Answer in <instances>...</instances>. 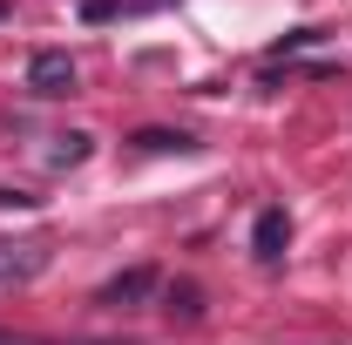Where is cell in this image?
<instances>
[{"instance_id":"cell-3","label":"cell","mask_w":352,"mask_h":345,"mask_svg":"<svg viewBox=\"0 0 352 345\" xmlns=\"http://www.w3.org/2000/svg\"><path fill=\"white\" fill-rule=\"evenodd\" d=\"M156 291V271H129V278H116V285H102V304H135Z\"/></svg>"},{"instance_id":"cell-4","label":"cell","mask_w":352,"mask_h":345,"mask_svg":"<svg viewBox=\"0 0 352 345\" xmlns=\"http://www.w3.org/2000/svg\"><path fill=\"white\" fill-rule=\"evenodd\" d=\"M135 149H149V156H170V149H176V156H183V149H197V142H190L183 129H142Z\"/></svg>"},{"instance_id":"cell-6","label":"cell","mask_w":352,"mask_h":345,"mask_svg":"<svg viewBox=\"0 0 352 345\" xmlns=\"http://www.w3.org/2000/svg\"><path fill=\"white\" fill-rule=\"evenodd\" d=\"M0 345H14V339H0Z\"/></svg>"},{"instance_id":"cell-5","label":"cell","mask_w":352,"mask_h":345,"mask_svg":"<svg viewBox=\"0 0 352 345\" xmlns=\"http://www.w3.org/2000/svg\"><path fill=\"white\" fill-rule=\"evenodd\" d=\"M54 142H61V149H47V163H54V170H75V163L88 156V135H54Z\"/></svg>"},{"instance_id":"cell-2","label":"cell","mask_w":352,"mask_h":345,"mask_svg":"<svg viewBox=\"0 0 352 345\" xmlns=\"http://www.w3.org/2000/svg\"><path fill=\"white\" fill-rule=\"evenodd\" d=\"M251 251H258L264 264H278L285 251H292V216H285V210H258V223H251Z\"/></svg>"},{"instance_id":"cell-1","label":"cell","mask_w":352,"mask_h":345,"mask_svg":"<svg viewBox=\"0 0 352 345\" xmlns=\"http://www.w3.org/2000/svg\"><path fill=\"white\" fill-rule=\"evenodd\" d=\"M75 82H82V75H75V61H68L61 47H41V54L28 61V88H34V95H75Z\"/></svg>"}]
</instances>
